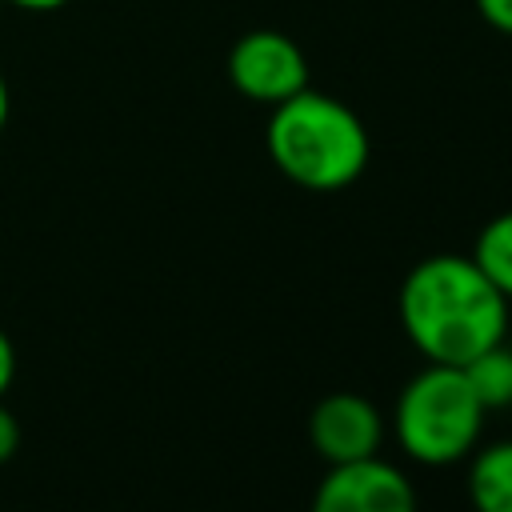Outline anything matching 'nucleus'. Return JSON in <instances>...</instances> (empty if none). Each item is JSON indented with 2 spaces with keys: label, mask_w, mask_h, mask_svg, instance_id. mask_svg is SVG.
Instances as JSON below:
<instances>
[{
  "label": "nucleus",
  "mask_w": 512,
  "mask_h": 512,
  "mask_svg": "<svg viewBox=\"0 0 512 512\" xmlns=\"http://www.w3.org/2000/svg\"><path fill=\"white\" fill-rule=\"evenodd\" d=\"M400 324L428 364L464 368L508 332V296L472 256L440 252L400 284Z\"/></svg>",
  "instance_id": "obj_1"
},
{
  "label": "nucleus",
  "mask_w": 512,
  "mask_h": 512,
  "mask_svg": "<svg viewBox=\"0 0 512 512\" xmlns=\"http://www.w3.org/2000/svg\"><path fill=\"white\" fill-rule=\"evenodd\" d=\"M264 144L272 164L308 192H340L368 168V128L336 96L304 88L272 108Z\"/></svg>",
  "instance_id": "obj_2"
},
{
  "label": "nucleus",
  "mask_w": 512,
  "mask_h": 512,
  "mask_svg": "<svg viewBox=\"0 0 512 512\" xmlns=\"http://www.w3.org/2000/svg\"><path fill=\"white\" fill-rule=\"evenodd\" d=\"M484 412L488 408L480 404L464 368L428 364L396 396L392 428H396L400 448L412 460L440 468V464H456L472 456L480 428H484Z\"/></svg>",
  "instance_id": "obj_3"
},
{
  "label": "nucleus",
  "mask_w": 512,
  "mask_h": 512,
  "mask_svg": "<svg viewBox=\"0 0 512 512\" xmlns=\"http://www.w3.org/2000/svg\"><path fill=\"white\" fill-rule=\"evenodd\" d=\"M228 84L256 104H284L288 96L308 88V56L304 48L276 28H252L228 48Z\"/></svg>",
  "instance_id": "obj_4"
},
{
  "label": "nucleus",
  "mask_w": 512,
  "mask_h": 512,
  "mask_svg": "<svg viewBox=\"0 0 512 512\" xmlns=\"http://www.w3.org/2000/svg\"><path fill=\"white\" fill-rule=\"evenodd\" d=\"M312 512H416V492L396 464L368 456L328 464V476L312 496Z\"/></svg>",
  "instance_id": "obj_5"
},
{
  "label": "nucleus",
  "mask_w": 512,
  "mask_h": 512,
  "mask_svg": "<svg viewBox=\"0 0 512 512\" xmlns=\"http://www.w3.org/2000/svg\"><path fill=\"white\" fill-rule=\"evenodd\" d=\"M308 436L312 448L328 460V464H352V460H368L380 456V440H384V416L368 396L356 392H332L324 396L312 416H308Z\"/></svg>",
  "instance_id": "obj_6"
},
{
  "label": "nucleus",
  "mask_w": 512,
  "mask_h": 512,
  "mask_svg": "<svg viewBox=\"0 0 512 512\" xmlns=\"http://www.w3.org/2000/svg\"><path fill=\"white\" fill-rule=\"evenodd\" d=\"M468 496L476 512H512V440H496L472 456Z\"/></svg>",
  "instance_id": "obj_7"
},
{
  "label": "nucleus",
  "mask_w": 512,
  "mask_h": 512,
  "mask_svg": "<svg viewBox=\"0 0 512 512\" xmlns=\"http://www.w3.org/2000/svg\"><path fill=\"white\" fill-rule=\"evenodd\" d=\"M464 376H468V384L476 388V396H480L484 408H504V404H512V348H508L504 340L492 344L488 352L472 356V360L464 364Z\"/></svg>",
  "instance_id": "obj_8"
},
{
  "label": "nucleus",
  "mask_w": 512,
  "mask_h": 512,
  "mask_svg": "<svg viewBox=\"0 0 512 512\" xmlns=\"http://www.w3.org/2000/svg\"><path fill=\"white\" fill-rule=\"evenodd\" d=\"M472 260L484 268V276L512 300V208L492 216L480 236H476V248H472Z\"/></svg>",
  "instance_id": "obj_9"
},
{
  "label": "nucleus",
  "mask_w": 512,
  "mask_h": 512,
  "mask_svg": "<svg viewBox=\"0 0 512 512\" xmlns=\"http://www.w3.org/2000/svg\"><path fill=\"white\" fill-rule=\"evenodd\" d=\"M476 12L488 28L512 36V0H476Z\"/></svg>",
  "instance_id": "obj_10"
},
{
  "label": "nucleus",
  "mask_w": 512,
  "mask_h": 512,
  "mask_svg": "<svg viewBox=\"0 0 512 512\" xmlns=\"http://www.w3.org/2000/svg\"><path fill=\"white\" fill-rule=\"evenodd\" d=\"M16 448H20V424H16V416L0 404V464H4V460H12V456H16Z\"/></svg>",
  "instance_id": "obj_11"
},
{
  "label": "nucleus",
  "mask_w": 512,
  "mask_h": 512,
  "mask_svg": "<svg viewBox=\"0 0 512 512\" xmlns=\"http://www.w3.org/2000/svg\"><path fill=\"white\" fill-rule=\"evenodd\" d=\"M12 380H16V348H12L8 332L0 328V400H4V392L12 388Z\"/></svg>",
  "instance_id": "obj_12"
},
{
  "label": "nucleus",
  "mask_w": 512,
  "mask_h": 512,
  "mask_svg": "<svg viewBox=\"0 0 512 512\" xmlns=\"http://www.w3.org/2000/svg\"><path fill=\"white\" fill-rule=\"evenodd\" d=\"M4 4L24 8V12H56V8H64L68 0H4Z\"/></svg>",
  "instance_id": "obj_13"
},
{
  "label": "nucleus",
  "mask_w": 512,
  "mask_h": 512,
  "mask_svg": "<svg viewBox=\"0 0 512 512\" xmlns=\"http://www.w3.org/2000/svg\"><path fill=\"white\" fill-rule=\"evenodd\" d=\"M8 112H12V92H8V80H4V72H0V132H4V124H8Z\"/></svg>",
  "instance_id": "obj_14"
},
{
  "label": "nucleus",
  "mask_w": 512,
  "mask_h": 512,
  "mask_svg": "<svg viewBox=\"0 0 512 512\" xmlns=\"http://www.w3.org/2000/svg\"><path fill=\"white\" fill-rule=\"evenodd\" d=\"M0 8H4V0H0Z\"/></svg>",
  "instance_id": "obj_15"
}]
</instances>
